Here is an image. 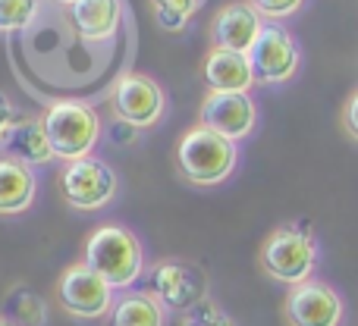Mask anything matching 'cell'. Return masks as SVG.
<instances>
[{"instance_id":"cell-1","label":"cell","mask_w":358,"mask_h":326,"mask_svg":"<svg viewBox=\"0 0 358 326\" xmlns=\"http://www.w3.org/2000/svg\"><path fill=\"white\" fill-rule=\"evenodd\" d=\"M82 264L117 292H129L145 276V248L123 223H101L82 242Z\"/></svg>"},{"instance_id":"cell-2","label":"cell","mask_w":358,"mask_h":326,"mask_svg":"<svg viewBox=\"0 0 358 326\" xmlns=\"http://www.w3.org/2000/svg\"><path fill=\"white\" fill-rule=\"evenodd\" d=\"M173 166L189 185L214 188V185H223L236 172L239 145L195 123L192 129H185L179 135L173 151Z\"/></svg>"},{"instance_id":"cell-3","label":"cell","mask_w":358,"mask_h":326,"mask_svg":"<svg viewBox=\"0 0 358 326\" xmlns=\"http://www.w3.org/2000/svg\"><path fill=\"white\" fill-rule=\"evenodd\" d=\"M48 129L50 148L60 163H76L94 157V148L101 142V117L92 104L76 98H63L44 107L41 113Z\"/></svg>"},{"instance_id":"cell-4","label":"cell","mask_w":358,"mask_h":326,"mask_svg":"<svg viewBox=\"0 0 358 326\" xmlns=\"http://www.w3.org/2000/svg\"><path fill=\"white\" fill-rule=\"evenodd\" d=\"M261 273L273 283L283 286H302L315 279L317 267V242L308 229L302 226H277L258 251Z\"/></svg>"},{"instance_id":"cell-5","label":"cell","mask_w":358,"mask_h":326,"mask_svg":"<svg viewBox=\"0 0 358 326\" xmlns=\"http://www.w3.org/2000/svg\"><path fill=\"white\" fill-rule=\"evenodd\" d=\"M54 298L76 320H104L117 304V289L110 283H104L92 267L76 260L57 276Z\"/></svg>"},{"instance_id":"cell-6","label":"cell","mask_w":358,"mask_h":326,"mask_svg":"<svg viewBox=\"0 0 358 326\" xmlns=\"http://www.w3.org/2000/svg\"><path fill=\"white\" fill-rule=\"evenodd\" d=\"M117 191H120V176L101 157H85V161L66 163L60 172L63 201H66V207L79 210V214H98V210L110 207Z\"/></svg>"},{"instance_id":"cell-7","label":"cell","mask_w":358,"mask_h":326,"mask_svg":"<svg viewBox=\"0 0 358 326\" xmlns=\"http://www.w3.org/2000/svg\"><path fill=\"white\" fill-rule=\"evenodd\" d=\"M110 110L132 129H155L167 113V91L148 73H123L110 88Z\"/></svg>"},{"instance_id":"cell-8","label":"cell","mask_w":358,"mask_h":326,"mask_svg":"<svg viewBox=\"0 0 358 326\" xmlns=\"http://www.w3.org/2000/svg\"><path fill=\"white\" fill-rule=\"evenodd\" d=\"M248 63L258 85H286L302 66V47L283 25L267 22L248 50Z\"/></svg>"},{"instance_id":"cell-9","label":"cell","mask_w":358,"mask_h":326,"mask_svg":"<svg viewBox=\"0 0 358 326\" xmlns=\"http://www.w3.org/2000/svg\"><path fill=\"white\" fill-rule=\"evenodd\" d=\"M148 292L167 311L185 314V311L198 308L201 302H208V279L195 264L167 258L157 260L148 270Z\"/></svg>"},{"instance_id":"cell-10","label":"cell","mask_w":358,"mask_h":326,"mask_svg":"<svg viewBox=\"0 0 358 326\" xmlns=\"http://www.w3.org/2000/svg\"><path fill=\"white\" fill-rule=\"evenodd\" d=\"M343 317H346V304H343L340 292L321 279H308L286 292V326H343Z\"/></svg>"},{"instance_id":"cell-11","label":"cell","mask_w":358,"mask_h":326,"mask_svg":"<svg viewBox=\"0 0 358 326\" xmlns=\"http://www.w3.org/2000/svg\"><path fill=\"white\" fill-rule=\"evenodd\" d=\"M198 126L239 145L258 126V104L252 94H214L208 91L198 104Z\"/></svg>"},{"instance_id":"cell-12","label":"cell","mask_w":358,"mask_h":326,"mask_svg":"<svg viewBox=\"0 0 358 326\" xmlns=\"http://www.w3.org/2000/svg\"><path fill=\"white\" fill-rule=\"evenodd\" d=\"M264 19L255 10L248 0H233V3H223L220 10L210 19V47H223V50H236V54H245L252 50V44L258 41L261 29H264Z\"/></svg>"},{"instance_id":"cell-13","label":"cell","mask_w":358,"mask_h":326,"mask_svg":"<svg viewBox=\"0 0 358 326\" xmlns=\"http://www.w3.org/2000/svg\"><path fill=\"white\" fill-rule=\"evenodd\" d=\"M201 82L214 94H252L258 85L252 73V63L245 54L223 47H210L201 60Z\"/></svg>"},{"instance_id":"cell-14","label":"cell","mask_w":358,"mask_h":326,"mask_svg":"<svg viewBox=\"0 0 358 326\" xmlns=\"http://www.w3.org/2000/svg\"><path fill=\"white\" fill-rule=\"evenodd\" d=\"M69 22L82 41H110L123 25V0H76L69 6Z\"/></svg>"},{"instance_id":"cell-15","label":"cell","mask_w":358,"mask_h":326,"mask_svg":"<svg viewBox=\"0 0 358 326\" xmlns=\"http://www.w3.org/2000/svg\"><path fill=\"white\" fill-rule=\"evenodd\" d=\"M38 198V176L29 163L0 154V216H19L31 210Z\"/></svg>"},{"instance_id":"cell-16","label":"cell","mask_w":358,"mask_h":326,"mask_svg":"<svg viewBox=\"0 0 358 326\" xmlns=\"http://www.w3.org/2000/svg\"><path fill=\"white\" fill-rule=\"evenodd\" d=\"M3 154L13 157V161L29 163L31 170L44 163H54V148H50L48 129H44L41 117H19V123L13 126V132L3 142Z\"/></svg>"},{"instance_id":"cell-17","label":"cell","mask_w":358,"mask_h":326,"mask_svg":"<svg viewBox=\"0 0 358 326\" xmlns=\"http://www.w3.org/2000/svg\"><path fill=\"white\" fill-rule=\"evenodd\" d=\"M170 311L145 292H123L110 311V326H167Z\"/></svg>"},{"instance_id":"cell-18","label":"cell","mask_w":358,"mask_h":326,"mask_svg":"<svg viewBox=\"0 0 358 326\" xmlns=\"http://www.w3.org/2000/svg\"><path fill=\"white\" fill-rule=\"evenodd\" d=\"M6 311H10V320L19 326H44L48 323V304L38 292L16 286L6 298Z\"/></svg>"},{"instance_id":"cell-19","label":"cell","mask_w":358,"mask_h":326,"mask_svg":"<svg viewBox=\"0 0 358 326\" xmlns=\"http://www.w3.org/2000/svg\"><path fill=\"white\" fill-rule=\"evenodd\" d=\"M201 0H151V10L161 29L167 31H182L198 13Z\"/></svg>"},{"instance_id":"cell-20","label":"cell","mask_w":358,"mask_h":326,"mask_svg":"<svg viewBox=\"0 0 358 326\" xmlns=\"http://www.w3.org/2000/svg\"><path fill=\"white\" fill-rule=\"evenodd\" d=\"M38 16V0H0V31H25Z\"/></svg>"},{"instance_id":"cell-21","label":"cell","mask_w":358,"mask_h":326,"mask_svg":"<svg viewBox=\"0 0 358 326\" xmlns=\"http://www.w3.org/2000/svg\"><path fill=\"white\" fill-rule=\"evenodd\" d=\"M179 326H233V320H229V317L223 314L217 304L201 302L198 308L185 311L182 320H179Z\"/></svg>"},{"instance_id":"cell-22","label":"cell","mask_w":358,"mask_h":326,"mask_svg":"<svg viewBox=\"0 0 358 326\" xmlns=\"http://www.w3.org/2000/svg\"><path fill=\"white\" fill-rule=\"evenodd\" d=\"M248 3H252L255 10L261 13V19H271V22H277V19L296 16V13L305 6V0H248Z\"/></svg>"},{"instance_id":"cell-23","label":"cell","mask_w":358,"mask_h":326,"mask_svg":"<svg viewBox=\"0 0 358 326\" xmlns=\"http://www.w3.org/2000/svg\"><path fill=\"white\" fill-rule=\"evenodd\" d=\"M340 126H343V132H346L352 142H358V88H352V91L346 94V101H343Z\"/></svg>"},{"instance_id":"cell-24","label":"cell","mask_w":358,"mask_h":326,"mask_svg":"<svg viewBox=\"0 0 358 326\" xmlns=\"http://www.w3.org/2000/svg\"><path fill=\"white\" fill-rule=\"evenodd\" d=\"M19 117L22 113L16 110V104H13V98L6 91H0V148H3V142H6V135L13 132V126L19 123Z\"/></svg>"},{"instance_id":"cell-25","label":"cell","mask_w":358,"mask_h":326,"mask_svg":"<svg viewBox=\"0 0 358 326\" xmlns=\"http://www.w3.org/2000/svg\"><path fill=\"white\" fill-rule=\"evenodd\" d=\"M0 326H19V323H13V320H10V317H6V314H0Z\"/></svg>"},{"instance_id":"cell-26","label":"cell","mask_w":358,"mask_h":326,"mask_svg":"<svg viewBox=\"0 0 358 326\" xmlns=\"http://www.w3.org/2000/svg\"><path fill=\"white\" fill-rule=\"evenodd\" d=\"M57 3H66V6H73V3H76V0H57Z\"/></svg>"}]
</instances>
